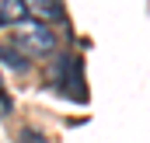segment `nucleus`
Wrapping results in <instances>:
<instances>
[{"instance_id": "obj_1", "label": "nucleus", "mask_w": 150, "mask_h": 143, "mask_svg": "<svg viewBox=\"0 0 150 143\" xmlns=\"http://www.w3.org/2000/svg\"><path fill=\"white\" fill-rule=\"evenodd\" d=\"M52 87L63 94V98H74V101H84L87 98V87H84V63L77 56H59L56 67H52Z\"/></svg>"}, {"instance_id": "obj_2", "label": "nucleus", "mask_w": 150, "mask_h": 143, "mask_svg": "<svg viewBox=\"0 0 150 143\" xmlns=\"http://www.w3.org/2000/svg\"><path fill=\"white\" fill-rule=\"evenodd\" d=\"M14 49L28 59V56H52V49H56V35H52V28L49 25H18L14 28Z\"/></svg>"}, {"instance_id": "obj_3", "label": "nucleus", "mask_w": 150, "mask_h": 143, "mask_svg": "<svg viewBox=\"0 0 150 143\" xmlns=\"http://www.w3.org/2000/svg\"><path fill=\"white\" fill-rule=\"evenodd\" d=\"M25 11L38 25H67V7L63 0H25Z\"/></svg>"}, {"instance_id": "obj_4", "label": "nucleus", "mask_w": 150, "mask_h": 143, "mask_svg": "<svg viewBox=\"0 0 150 143\" xmlns=\"http://www.w3.org/2000/svg\"><path fill=\"white\" fill-rule=\"evenodd\" d=\"M28 11H25V0H0V28H18L25 25Z\"/></svg>"}, {"instance_id": "obj_5", "label": "nucleus", "mask_w": 150, "mask_h": 143, "mask_svg": "<svg viewBox=\"0 0 150 143\" xmlns=\"http://www.w3.org/2000/svg\"><path fill=\"white\" fill-rule=\"evenodd\" d=\"M0 63L11 67V70H28V59H25L18 49H7V45H0Z\"/></svg>"}, {"instance_id": "obj_6", "label": "nucleus", "mask_w": 150, "mask_h": 143, "mask_svg": "<svg viewBox=\"0 0 150 143\" xmlns=\"http://www.w3.org/2000/svg\"><path fill=\"white\" fill-rule=\"evenodd\" d=\"M18 143H49L42 129H21L18 133Z\"/></svg>"}, {"instance_id": "obj_7", "label": "nucleus", "mask_w": 150, "mask_h": 143, "mask_svg": "<svg viewBox=\"0 0 150 143\" xmlns=\"http://www.w3.org/2000/svg\"><path fill=\"white\" fill-rule=\"evenodd\" d=\"M14 108V98H11V91L4 87V77H0V115H7Z\"/></svg>"}]
</instances>
